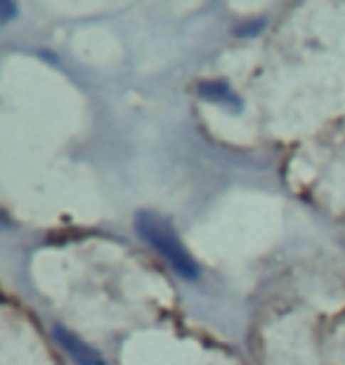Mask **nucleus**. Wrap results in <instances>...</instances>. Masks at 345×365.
I'll return each mask as SVG.
<instances>
[{"instance_id": "1", "label": "nucleus", "mask_w": 345, "mask_h": 365, "mask_svg": "<svg viewBox=\"0 0 345 365\" xmlns=\"http://www.w3.org/2000/svg\"><path fill=\"white\" fill-rule=\"evenodd\" d=\"M135 228L137 235L152 247L154 252H159L164 257L175 273H180L185 280H196L199 277V264L194 257L185 250L178 232L173 230V225L166 221L164 216L154 214V211H139L135 216Z\"/></svg>"}, {"instance_id": "4", "label": "nucleus", "mask_w": 345, "mask_h": 365, "mask_svg": "<svg viewBox=\"0 0 345 365\" xmlns=\"http://www.w3.org/2000/svg\"><path fill=\"white\" fill-rule=\"evenodd\" d=\"M0 12H3V21H10L14 17V12H17V7L12 3H7V0H3V3H0Z\"/></svg>"}, {"instance_id": "2", "label": "nucleus", "mask_w": 345, "mask_h": 365, "mask_svg": "<svg viewBox=\"0 0 345 365\" xmlns=\"http://www.w3.org/2000/svg\"><path fill=\"white\" fill-rule=\"evenodd\" d=\"M55 339L60 341V346L71 356L76 365H107L105 359H102V356L95 351L90 344H87V341H83L78 334H73L71 330H67V327L57 325L55 327Z\"/></svg>"}, {"instance_id": "3", "label": "nucleus", "mask_w": 345, "mask_h": 365, "mask_svg": "<svg viewBox=\"0 0 345 365\" xmlns=\"http://www.w3.org/2000/svg\"><path fill=\"white\" fill-rule=\"evenodd\" d=\"M199 95L203 100H208V102H218V105H225V107H230L234 109V112H239L241 109V100L234 95V91L230 88L227 83L223 81H206V83H201L199 86Z\"/></svg>"}]
</instances>
